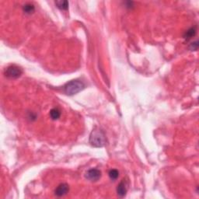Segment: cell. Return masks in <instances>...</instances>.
I'll use <instances>...</instances> for the list:
<instances>
[{
    "label": "cell",
    "mask_w": 199,
    "mask_h": 199,
    "mask_svg": "<svg viewBox=\"0 0 199 199\" xmlns=\"http://www.w3.org/2000/svg\"><path fill=\"white\" fill-rule=\"evenodd\" d=\"M23 74V70L21 68L17 65H10L5 70V76L10 79H17Z\"/></svg>",
    "instance_id": "obj_3"
},
{
    "label": "cell",
    "mask_w": 199,
    "mask_h": 199,
    "mask_svg": "<svg viewBox=\"0 0 199 199\" xmlns=\"http://www.w3.org/2000/svg\"><path fill=\"white\" fill-rule=\"evenodd\" d=\"M55 5L59 9H62V10H66L69 8L68 1H56Z\"/></svg>",
    "instance_id": "obj_10"
},
{
    "label": "cell",
    "mask_w": 199,
    "mask_h": 199,
    "mask_svg": "<svg viewBox=\"0 0 199 199\" xmlns=\"http://www.w3.org/2000/svg\"><path fill=\"white\" fill-rule=\"evenodd\" d=\"M196 26H193V27H191L190 29L187 30V31L185 32V34H184V37L185 40H190V39H192V37H194V36L196 34Z\"/></svg>",
    "instance_id": "obj_7"
},
{
    "label": "cell",
    "mask_w": 199,
    "mask_h": 199,
    "mask_svg": "<svg viewBox=\"0 0 199 199\" xmlns=\"http://www.w3.org/2000/svg\"><path fill=\"white\" fill-rule=\"evenodd\" d=\"M23 10L25 13L31 14L32 12H34L35 8H34V6L33 4H31V3H26V4H25L24 6H23Z\"/></svg>",
    "instance_id": "obj_9"
},
{
    "label": "cell",
    "mask_w": 199,
    "mask_h": 199,
    "mask_svg": "<svg viewBox=\"0 0 199 199\" xmlns=\"http://www.w3.org/2000/svg\"><path fill=\"white\" fill-rule=\"evenodd\" d=\"M107 139L104 132L99 128H95L93 130L90 135V143L93 146L97 148L104 146L106 144Z\"/></svg>",
    "instance_id": "obj_1"
},
{
    "label": "cell",
    "mask_w": 199,
    "mask_h": 199,
    "mask_svg": "<svg viewBox=\"0 0 199 199\" xmlns=\"http://www.w3.org/2000/svg\"><path fill=\"white\" fill-rule=\"evenodd\" d=\"M109 177L111 180L113 181H115L116 179H117V178L119 177V172L117 170L114 169V170H111L109 172Z\"/></svg>",
    "instance_id": "obj_11"
},
{
    "label": "cell",
    "mask_w": 199,
    "mask_h": 199,
    "mask_svg": "<svg viewBox=\"0 0 199 199\" xmlns=\"http://www.w3.org/2000/svg\"><path fill=\"white\" fill-rule=\"evenodd\" d=\"M69 192V187L67 184H61L56 187L55 191H54V194L56 196L62 197L64 195H67Z\"/></svg>",
    "instance_id": "obj_5"
},
{
    "label": "cell",
    "mask_w": 199,
    "mask_h": 199,
    "mask_svg": "<svg viewBox=\"0 0 199 199\" xmlns=\"http://www.w3.org/2000/svg\"><path fill=\"white\" fill-rule=\"evenodd\" d=\"M61 116V111L58 108H53L50 111V117L52 120H58Z\"/></svg>",
    "instance_id": "obj_8"
},
{
    "label": "cell",
    "mask_w": 199,
    "mask_h": 199,
    "mask_svg": "<svg viewBox=\"0 0 199 199\" xmlns=\"http://www.w3.org/2000/svg\"><path fill=\"white\" fill-rule=\"evenodd\" d=\"M85 177L90 181H97L101 177V172L98 169H90L86 173Z\"/></svg>",
    "instance_id": "obj_4"
},
{
    "label": "cell",
    "mask_w": 199,
    "mask_h": 199,
    "mask_svg": "<svg viewBox=\"0 0 199 199\" xmlns=\"http://www.w3.org/2000/svg\"><path fill=\"white\" fill-rule=\"evenodd\" d=\"M85 87V85L83 82L78 79H75V80H72L70 82L67 83L64 87V90H65V93L68 95H74L80 92L83 90Z\"/></svg>",
    "instance_id": "obj_2"
},
{
    "label": "cell",
    "mask_w": 199,
    "mask_h": 199,
    "mask_svg": "<svg viewBox=\"0 0 199 199\" xmlns=\"http://www.w3.org/2000/svg\"><path fill=\"white\" fill-rule=\"evenodd\" d=\"M127 193V187L125 181H122L120 184L117 185V194L120 198H124L126 195Z\"/></svg>",
    "instance_id": "obj_6"
},
{
    "label": "cell",
    "mask_w": 199,
    "mask_h": 199,
    "mask_svg": "<svg viewBox=\"0 0 199 199\" xmlns=\"http://www.w3.org/2000/svg\"><path fill=\"white\" fill-rule=\"evenodd\" d=\"M189 48H190L191 51H197L198 48V40H196V41H195V42H193V43L191 44Z\"/></svg>",
    "instance_id": "obj_12"
}]
</instances>
